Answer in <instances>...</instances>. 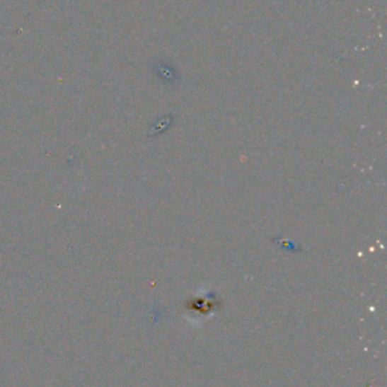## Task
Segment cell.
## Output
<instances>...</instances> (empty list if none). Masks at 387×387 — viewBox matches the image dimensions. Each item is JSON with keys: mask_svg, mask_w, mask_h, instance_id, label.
Instances as JSON below:
<instances>
[{"mask_svg": "<svg viewBox=\"0 0 387 387\" xmlns=\"http://www.w3.org/2000/svg\"><path fill=\"white\" fill-rule=\"evenodd\" d=\"M0 40H2V38H0Z\"/></svg>", "mask_w": 387, "mask_h": 387, "instance_id": "obj_1", "label": "cell"}]
</instances>
